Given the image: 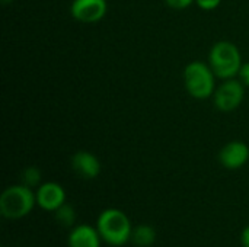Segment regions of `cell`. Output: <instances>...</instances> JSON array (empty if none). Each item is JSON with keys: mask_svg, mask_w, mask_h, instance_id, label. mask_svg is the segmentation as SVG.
Here are the masks:
<instances>
[{"mask_svg": "<svg viewBox=\"0 0 249 247\" xmlns=\"http://www.w3.org/2000/svg\"><path fill=\"white\" fill-rule=\"evenodd\" d=\"M20 181L28 188H35L41 185V170L35 166H29L22 172Z\"/></svg>", "mask_w": 249, "mask_h": 247, "instance_id": "obj_13", "label": "cell"}, {"mask_svg": "<svg viewBox=\"0 0 249 247\" xmlns=\"http://www.w3.org/2000/svg\"><path fill=\"white\" fill-rule=\"evenodd\" d=\"M35 197H36V205L41 210L50 213H54L66 202V192L63 186L55 182H45L39 185L35 192Z\"/></svg>", "mask_w": 249, "mask_h": 247, "instance_id": "obj_7", "label": "cell"}, {"mask_svg": "<svg viewBox=\"0 0 249 247\" xmlns=\"http://www.w3.org/2000/svg\"><path fill=\"white\" fill-rule=\"evenodd\" d=\"M241 243L242 247H249V226H247L241 233Z\"/></svg>", "mask_w": 249, "mask_h": 247, "instance_id": "obj_17", "label": "cell"}, {"mask_svg": "<svg viewBox=\"0 0 249 247\" xmlns=\"http://www.w3.org/2000/svg\"><path fill=\"white\" fill-rule=\"evenodd\" d=\"M165 1L172 9H185V7H188L196 0H165Z\"/></svg>", "mask_w": 249, "mask_h": 247, "instance_id": "obj_15", "label": "cell"}, {"mask_svg": "<svg viewBox=\"0 0 249 247\" xmlns=\"http://www.w3.org/2000/svg\"><path fill=\"white\" fill-rule=\"evenodd\" d=\"M209 63L214 76L225 80L233 79L242 67L239 49L229 41H220L213 45L209 54Z\"/></svg>", "mask_w": 249, "mask_h": 247, "instance_id": "obj_3", "label": "cell"}, {"mask_svg": "<svg viewBox=\"0 0 249 247\" xmlns=\"http://www.w3.org/2000/svg\"><path fill=\"white\" fill-rule=\"evenodd\" d=\"M156 240V231L149 224H140L137 227H133L131 233V242L136 246L149 247L152 246Z\"/></svg>", "mask_w": 249, "mask_h": 247, "instance_id": "obj_11", "label": "cell"}, {"mask_svg": "<svg viewBox=\"0 0 249 247\" xmlns=\"http://www.w3.org/2000/svg\"><path fill=\"white\" fill-rule=\"evenodd\" d=\"M249 159V147L242 141L228 143L219 153V160L222 166L231 170L241 169Z\"/></svg>", "mask_w": 249, "mask_h": 247, "instance_id": "obj_8", "label": "cell"}, {"mask_svg": "<svg viewBox=\"0 0 249 247\" xmlns=\"http://www.w3.org/2000/svg\"><path fill=\"white\" fill-rule=\"evenodd\" d=\"M184 84L193 98L207 99L214 93V73L210 66L193 61L184 70Z\"/></svg>", "mask_w": 249, "mask_h": 247, "instance_id": "obj_4", "label": "cell"}, {"mask_svg": "<svg viewBox=\"0 0 249 247\" xmlns=\"http://www.w3.org/2000/svg\"><path fill=\"white\" fill-rule=\"evenodd\" d=\"M36 197L32 188L20 185L9 186L0 195V214L7 220H20L35 207Z\"/></svg>", "mask_w": 249, "mask_h": 247, "instance_id": "obj_2", "label": "cell"}, {"mask_svg": "<svg viewBox=\"0 0 249 247\" xmlns=\"http://www.w3.org/2000/svg\"><path fill=\"white\" fill-rule=\"evenodd\" d=\"M101 242L102 237L98 229L89 224L73 227L67 239L69 247H101Z\"/></svg>", "mask_w": 249, "mask_h": 247, "instance_id": "obj_10", "label": "cell"}, {"mask_svg": "<svg viewBox=\"0 0 249 247\" xmlns=\"http://www.w3.org/2000/svg\"><path fill=\"white\" fill-rule=\"evenodd\" d=\"M239 77H241V82L244 83V86L249 87V63L242 64V67L239 70Z\"/></svg>", "mask_w": 249, "mask_h": 247, "instance_id": "obj_16", "label": "cell"}, {"mask_svg": "<svg viewBox=\"0 0 249 247\" xmlns=\"http://www.w3.org/2000/svg\"><path fill=\"white\" fill-rule=\"evenodd\" d=\"M107 9V0H73L70 13L82 23H95L105 16Z\"/></svg>", "mask_w": 249, "mask_h": 247, "instance_id": "obj_6", "label": "cell"}, {"mask_svg": "<svg viewBox=\"0 0 249 247\" xmlns=\"http://www.w3.org/2000/svg\"><path fill=\"white\" fill-rule=\"evenodd\" d=\"M54 217L63 227H71L76 221V211L71 205L64 202L58 210L54 211Z\"/></svg>", "mask_w": 249, "mask_h": 247, "instance_id": "obj_12", "label": "cell"}, {"mask_svg": "<svg viewBox=\"0 0 249 247\" xmlns=\"http://www.w3.org/2000/svg\"><path fill=\"white\" fill-rule=\"evenodd\" d=\"M222 0H196V3L203 9V10H213L220 4Z\"/></svg>", "mask_w": 249, "mask_h": 247, "instance_id": "obj_14", "label": "cell"}, {"mask_svg": "<svg viewBox=\"0 0 249 247\" xmlns=\"http://www.w3.org/2000/svg\"><path fill=\"white\" fill-rule=\"evenodd\" d=\"M96 229L102 237V242L109 246H124L131 240L133 226L125 213L117 208H108L101 213L96 221Z\"/></svg>", "mask_w": 249, "mask_h": 247, "instance_id": "obj_1", "label": "cell"}, {"mask_svg": "<svg viewBox=\"0 0 249 247\" xmlns=\"http://www.w3.org/2000/svg\"><path fill=\"white\" fill-rule=\"evenodd\" d=\"M214 105L219 111L231 112L235 111L244 100V83L229 79L213 93Z\"/></svg>", "mask_w": 249, "mask_h": 247, "instance_id": "obj_5", "label": "cell"}, {"mask_svg": "<svg viewBox=\"0 0 249 247\" xmlns=\"http://www.w3.org/2000/svg\"><path fill=\"white\" fill-rule=\"evenodd\" d=\"M71 169L83 179H95L101 173V163L95 154L89 151H77L71 157Z\"/></svg>", "mask_w": 249, "mask_h": 247, "instance_id": "obj_9", "label": "cell"}]
</instances>
